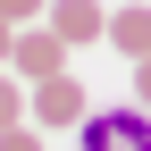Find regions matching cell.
Returning a JSON list of instances; mask_svg holds the SVG:
<instances>
[{
	"label": "cell",
	"instance_id": "1",
	"mask_svg": "<svg viewBox=\"0 0 151 151\" xmlns=\"http://www.w3.org/2000/svg\"><path fill=\"white\" fill-rule=\"evenodd\" d=\"M76 151H151V109L143 101H109L76 126Z\"/></svg>",
	"mask_w": 151,
	"mask_h": 151
},
{
	"label": "cell",
	"instance_id": "2",
	"mask_svg": "<svg viewBox=\"0 0 151 151\" xmlns=\"http://www.w3.org/2000/svg\"><path fill=\"white\" fill-rule=\"evenodd\" d=\"M67 50H76V42H67L59 25H25V34H17V59H9V67L25 76V84H50V76H67Z\"/></svg>",
	"mask_w": 151,
	"mask_h": 151
},
{
	"label": "cell",
	"instance_id": "3",
	"mask_svg": "<svg viewBox=\"0 0 151 151\" xmlns=\"http://www.w3.org/2000/svg\"><path fill=\"white\" fill-rule=\"evenodd\" d=\"M25 118L50 134V126H84V118H92V101H84V84H76V76H50V84H34Z\"/></svg>",
	"mask_w": 151,
	"mask_h": 151
},
{
	"label": "cell",
	"instance_id": "4",
	"mask_svg": "<svg viewBox=\"0 0 151 151\" xmlns=\"http://www.w3.org/2000/svg\"><path fill=\"white\" fill-rule=\"evenodd\" d=\"M50 25L67 42H109V9L101 0H50Z\"/></svg>",
	"mask_w": 151,
	"mask_h": 151
},
{
	"label": "cell",
	"instance_id": "5",
	"mask_svg": "<svg viewBox=\"0 0 151 151\" xmlns=\"http://www.w3.org/2000/svg\"><path fill=\"white\" fill-rule=\"evenodd\" d=\"M109 42H118L126 59H151V0H126V9H109Z\"/></svg>",
	"mask_w": 151,
	"mask_h": 151
},
{
	"label": "cell",
	"instance_id": "6",
	"mask_svg": "<svg viewBox=\"0 0 151 151\" xmlns=\"http://www.w3.org/2000/svg\"><path fill=\"white\" fill-rule=\"evenodd\" d=\"M17 84H25V76H9V67H0V134H9V126L25 118V101H34V92H17Z\"/></svg>",
	"mask_w": 151,
	"mask_h": 151
},
{
	"label": "cell",
	"instance_id": "7",
	"mask_svg": "<svg viewBox=\"0 0 151 151\" xmlns=\"http://www.w3.org/2000/svg\"><path fill=\"white\" fill-rule=\"evenodd\" d=\"M0 151H42V126H34V118H17L9 134H0Z\"/></svg>",
	"mask_w": 151,
	"mask_h": 151
},
{
	"label": "cell",
	"instance_id": "8",
	"mask_svg": "<svg viewBox=\"0 0 151 151\" xmlns=\"http://www.w3.org/2000/svg\"><path fill=\"white\" fill-rule=\"evenodd\" d=\"M0 17H17V25H34V17H50V0H0Z\"/></svg>",
	"mask_w": 151,
	"mask_h": 151
},
{
	"label": "cell",
	"instance_id": "9",
	"mask_svg": "<svg viewBox=\"0 0 151 151\" xmlns=\"http://www.w3.org/2000/svg\"><path fill=\"white\" fill-rule=\"evenodd\" d=\"M17 34H25V25H17V17H0V67L17 59Z\"/></svg>",
	"mask_w": 151,
	"mask_h": 151
},
{
	"label": "cell",
	"instance_id": "10",
	"mask_svg": "<svg viewBox=\"0 0 151 151\" xmlns=\"http://www.w3.org/2000/svg\"><path fill=\"white\" fill-rule=\"evenodd\" d=\"M134 92H143V109H151V59H134Z\"/></svg>",
	"mask_w": 151,
	"mask_h": 151
}]
</instances>
